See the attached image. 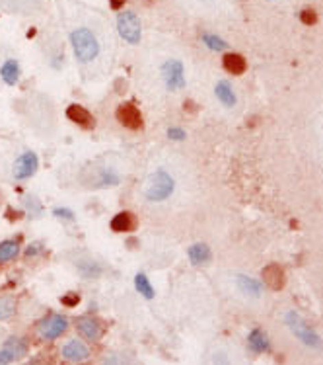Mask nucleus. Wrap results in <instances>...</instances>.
Returning a JSON list of instances; mask_svg holds the SVG:
<instances>
[{
    "label": "nucleus",
    "instance_id": "nucleus-1",
    "mask_svg": "<svg viewBox=\"0 0 323 365\" xmlns=\"http://www.w3.org/2000/svg\"><path fill=\"white\" fill-rule=\"evenodd\" d=\"M69 39H71L74 57L80 65H90L96 61V57L99 55V39L90 27L86 25L74 27Z\"/></svg>",
    "mask_w": 323,
    "mask_h": 365
},
{
    "label": "nucleus",
    "instance_id": "nucleus-2",
    "mask_svg": "<svg viewBox=\"0 0 323 365\" xmlns=\"http://www.w3.org/2000/svg\"><path fill=\"white\" fill-rule=\"evenodd\" d=\"M174 192H176V178L164 168L152 172L143 186L144 199L150 203H162L169 199Z\"/></svg>",
    "mask_w": 323,
    "mask_h": 365
},
{
    "label": "nucleus",
    "instance_id": "nucleus-3",
    "mask_svg": "<svg viewBox=\"0 0 323 365\" xmlns=\"http://www.w3.org/2000/svg\"><path fill=\"white\" fill-rule=\"evenodd\" d=\"M285 324H287V329L292 332V336H294L300 344H304V346L310 348V350L322 352L323 338L304 320L302 315H298V311H288V313H285Z\"/></svg>",
    "mask_w": 323,
    "mask_h": 365
},
{
    "label": "nucleus",
    "instance_id": "nucleus-4",
    "mask_svg": "<svg viewBox=\"0 0 323 365\" xmlns=\"http://www.w3.org/2000/svg\"><path fill=\"white\" fill-rule=\"evenodd\" d=\"M117 32L123 41L131 45H139L143 39V22L139 14L132 10H121L117 14Z\"/></svg>",
    "mask_w": 323,
    "mask_h": 365
},
{
    "label": "nucleus",
    "instance_id": "nucleus-5",
    "mask_svg": "<svg viewBox=\"0 0 323 365\" xmlns=\"http://www.w3.org/2000/svg\"><path fill=\"white\" fill-rule=\"evenodd\" d=\"M160 76L162 82L169 92H180L187 86V76H185V65L180 59H168L160 67Z\"/></svg>",
    "mask_w": 323,
    "mask_h": 365
},
{
    "label": "nucleus",
    "instance_id": "nucleus-6",
    "mask_svg": "<svg viewBox=\"0 0 323 365\" xmlns=\"http://www.w3.org/2000/svg\"><path fill=\"white\" fill-rule=\"evenodd\" d=\"M69 329V318L64 315H47L43 320H39L37 324V334L43 338V340H57L59 336H62Z\"/></svg>",
    "mask_w": 323,
    "mask_h": 365
},
{
    "label": "nucleus",
    "instance_id": "nucleus-7",
    "mask_svg": "<svg viewBox=\"0 0 323 365\" xmlns=\"http://www.w3.org/2000/svg\"><path fill=\"white\" fill-rule=\"evenodd\" d=\"M37 170H39V157H37L34 151H25V153H22L18 159L14 160L12 176L14 180H18V182H24V180L34 178Z\"/></svg>",
    "mask_w": 323,
    "mask_h": 365
},
{
    "label": "nucleus",
    "instance_id": "nucleus-8",
    "mask_svg": "<svg viewBox=\"0 0 323 365\" xmlns=\"http://www.w3.org/2000/svg\"><path fill=\"white\" fill-rule=\"evenodd\" d=\"M27 353V342L22 336H10L0 348V365H12Z\"/></svg>",
    "mask_w": 323,
    "mask_h": 365
},
{
    "label": "nucleus",
    "instance_id": "nucleus-9",
    "mask_svg": "<svg viewBox=\"0 0 323 365\" xmlns=\"http://www.w3.org/2000/svg\"><path fill=\"white\" fill-rule=\"evenodd\" d=\"M0 6L6 12L20 14V16H34L43 10L41 0H0Z\"/></svg>",
    "mask_w": 323,
    "mask_h": 365
},
{
    "label": "nucleus",
    "instance_id": "nucleus-10",
    "mask_svg": "<svg viewBox=\"0 0 323 365\" xmlns=\"http://www.w3.org/2000/svg\"><path fill=\"white\" fill-rule=\"evenodd\" d=\"M60 353H62V360H67L71 364H82L90 357V348L82 340L72 338V340H69L62 346Z\"/></svg>",
    "mask_w": 323,
    "mask_h": 365
},
{
    "label": "nucleus",
    "instance_id": "nucleus-11",
    "mask_svg": "<svg viewBox=\"0 0 323 365\" xmlns=\"http://www.w3.org/2000/svg\"><path fill=\"white\" fill-rule=\"evenodd\" d=\"M117 120L127 129H141L143 127V113L131 102H125L117 108Z\"/></svg>",
    "mask_w": 323,
    "mask_h": 365
},
{
    "label": "nucleus",
    "instance_id": "nucleus-12",
    "mask_svg": "<svg viewBox=\"0 0 323 365\" xmlns=\"http://www.w3.org/2000/svg\"><path fill=\"white\" fill-rule=\"evenodd\" d=\"M76 330L80 332V336L88 342H97L104 336V327L101 322L94 317H80L76 320Z\"/></svg>",
    "mask_w": 323,
    "mask_h": 365
},
{
    "label": "nucleus",
    "instance_id": "nucleus-13",
    "mask_svg": "<svg viewBox=\"0 0 323 365\" xmlns=\"http://www.w3.org/2000/svg\"><path fill=\"white\" fill-rule=\"evenodd\" d=\"M236 285H238L239 293L250 297V299H259L265 291L263 283L252 278V276H248V274H238L236 276Z\"/></svg>",
    "mask_w": 323,
    "mask_h": 365
},
{
    "label": "nucleus",
    "instance_id": "nucleus-14",
    "mask_svg": "<svg viewBox=\"0 0 323 365\" xmlns=\"http://www.w3.org/2000/svg\"><path fill=\"white\" fill-rule=\"evenodd\" d=\"M215 96L224 108H236V104H238V94H236L230 80H218L216 82Z\"/></svg>",
    "mask_w": 323,
    "mask_h": 365
},
{
    "label": "nucleus",
    "instance_id": "nucleus-15",
    "mask_svg": "<svg viewBox=\"0 0 323 365\" xmlns=\"http://www.w3.org/2000/svg\"><path fill=\"white\" fill-rule=\"evenodd\" d=\"M187 258H189L193 266L199 268V266H204V264H208L213 260V250H211L208 244L195 243L187 248Z\"/></svg>",
    "mask_w": 323,
    "mask_h": 365
},
{
    "label": "nucleus",
    "instance_id": "nucleus-16",
    "mask_svg": "<svg viewBox=\"0 0 323 365\" xmlns=\"http://www.w3.org/2000/svg\"><path fill=\"white\" fill-rule=\"evenodd\" d=\"M67 118L71 120L72 123H76V125H80V127H84V129H92L94 127V118H92V113L82 108L80 104H71L69 108H67Z\"/></svg>",
    "mask_w": 323,
    "mask_h": 365
},
{
    "label": "nucleus",
    "instance_id": "nucleus-17",
    "mask_svg": "<svg viewBox=\"0 0 323 365\" xmlns=\"http://www.w3.org/2000/svg\"><path fill=\"white\" fill-rule=\"evenodd\" d=\"M0 78L2 82L8 86H16L22 78V67L16 59H6L0 67Z\"/></svg>",
    "mask_w": 323,
    "mask_h": 365
},
{
    "label": "nucleus",
    "instance_id": "nucleus-18",
    "mask_svg": "<svg viewBox=\"0 0 323 365\" xmlns=\"http://www.w3.org/2000/svg\"><path fill=\"white\" fill-rule=\"evenodd\" d=\"M248 346L253 353H267L271 350V340L261 329H253L248 334Z\"/></svg>",
    "mask_w": 323,
    "mask_h": 365
},
{
    "label": "nucleus",
    "instance_id": "nucleus-19",
    "mask_svg": "<svg viewBox=\"0 0 323 365\" xmlns=\"http://www.w3.org/2000/svg\"><path fill=\"white\" fill-rule=\"evenodd\" d=\"M92 180L96 188H113L121 184V176L115 168H99L97 176H94Z\"/></svg>",
    "mask_w": 323,
    "mask_h": 365
},
{
    "label": "nucleus",
    "instance_id": "nucleus-20",
    "mask_svg": "<svg viewBox=\"0 0 323 365\" xmlns=\"http://www.w3.org/2000/svg\"><path fill=\"white\" fill-rule=\"evenodd\" d=\"M109 227L115 232H129L136 227V219L132 217L131 211H121L111 219Z\"/></svg>",
    "mask_w": 323,
    "mask_h": 365
},
{
    "label": "nucleus",
    "instance_id": "nucleus-21",
    "mask_svg": "<svg viewBox=\"0 0 323 365\" xmlns=\"http://www.w3.org/2000/svg\"><path fill=\"white\" fill-rule=\"evenodd\" d=\"M76 268L80 272V276H82V278H88V280H90V278H99L101 272H104L101 264L96 262V260H92V258H82V260H78V262H76Z\"/></svg>",
    "mask_w": 323,
    "mask_h": 365
},
{
    "label": "nucleus",
    "instance_id": "nucleus-22",
    "mask_svg": "<svg viewBox=\"0 0 323 365\" xmlns=\"http://www.w3.org/2000/svg\"><path fill=\"white\" fill-rule=\"evenodd\" d=\"M134 289L141 293L144 299H148V301H150V299H154V295H156L154 285L150 283L148 276L143 274V272H139V274L134 276Z\"/></svg>",
    "mask_w": 323,
    "mask_h": 365
},
{
    "label": "nucleus",
    "instance_id": "nucleus-23",
    "mask_svg": "<svg viewBox=\"0 0 323 365\" xmlns=\"http://www.w3.org/2000/svg\"><path fill=\"white\" fill-rule=\"evenodd\" d=\"M18 254H20V243L18 241L8 239V241L0 243V264L12 262L14 258H18Z\"/></svg>",
    "mask_w": 323,
    "mask_h": 365
},
{
    "label": "nucleus",
    "instance_id": "nucleus-24",
    "mask_svg": "<svg viewBox=\"0 0 323 365\" xmlns=\"http://www.w3.org/2000/svg\"><path fill=\"white\" fill-rule=\"evenodd\" d=\"M201 41L204 43V47L211 49L213 53H226L228 51V41L226 39H222L220 36H216V34H203L201 36Z\"/></svg>",
    "mask_w": 323,
    "mask_h": 365
},
{
    "label": "nucleus",
    "instance_id": "nucleus-25",
    "mask_svg": "<svg viewBox=\"0 0 323 365\" xmlns=\"http://www.w3.org/2000/svg\"><path fill=\"white\" fill-rule=\"evenodd\" d=\"M222 63H224V69H226L228 73L241 74L246 71V61H243V57L238 55V53H226Z\"/></svg>",
    "mask_w": 323,
    "mask_h": 365
},
{
    "label": "nucleus",
    "instance_id": "nucleus-26",
    "mask_svg": "<svg viewBox=\"0 0 323 365\" xmlns=\"http://www.w3.org/2000/svg\"><path fill=\"white\" fill-rule=\"evenodd\" d=\"M265 281H267V285L271 287V289H280L283 285H285V274H283V269L278 268V266H271V268H267L263 272Z\"/></svg>",
    "mask_w": 323,
    "mask_h": 365
},
{
    "label": "nucleus",
    "instance_id": "nucleus-27",
    "mask_svg": "<svg viewBox=\"0 0 323 365\" xmlns=\"http://www.w3.org/2000/svg\"><path fill=\"white\" fill-rule=\"evenodd\" d=\"M14 313H16V299L10 295H2L0 297V320L14 317Z\"/></svg>",
    "mask_w": 323,
    "mask_h": 365
},
{
    "label": "nucleus",
    "instance_id": "nucleus-28",
    "mask_svg": "<svg viewBox=\"0 0 323 365\" xmlns=\"http://www.w3.org/2000/svg\"><path fill=\"white\" fill-rule=\"evenodd\" d=\"M131 362H129V357L127 355H123V353H108L106 357H104V362H101V365H129Z\"/></svg>",
    "mask_w": 323,
    "mask_h": 365
},
{
    "label": "nucleus",
    "instance_id": "nucleus-29",
    "mask_svg": "<svg viewBox=\"0 0 323 365\" xmlns=\"http://www.w3.org/2000/svg\"><path fill=\"white\" fill-rule=\"evenodd\" d=\"M53 215H55L57 219L74 221V213H72V209H69V207H57V209H53Z\"/></svg>",
    "mask_w": 323,
    "mask_h": 365
},
{
    "label": "nucleus",
    "instance_id": "nucleus-30",
    "mask_svg": "<svg viewBox=\"0 0 323 365\" xmlns=\"http://www.w3.org/2000/svg\"><path fill=\"white\" fill-rule=\"evenodd\" d=\"M168 139H171V141H185V139H187V133H185V129H181V127H169Z\"/></svg>",
    "mask_w": 323,
    "mask_h": 365
},
{
    "label": "nucleus",
    "instance_id": "nucleus-31",
    "mask_svg": "<svg viewBox=\"0 0 323 365\" xmlns=\"http://www.w3.org/2000/svg\"><path fill=\"white\" fill-rule=\"evenodd\" d=\"M211 365H232V362H230L226 352H216L211 357Z\"/></svg>",
    "mask_w": 323,
    "mask_h": 365
},
{
    "label": "nucleus",
    "instance_id": "nucleus-32",
    "mask_svg": "<svg viewBox=\"0 0 323 365\" xmlns=\"http://www.w3.org/2000/svg\"><path fill=\"white\" fill-rule=\"evenodd\" d=\"M25 206H27V209H29V211H34V209H36V215H39V213L43 211L41 201H39L37 197H34V195H27V197H25Z\"/></svg>",
    "mask_w": 323,
    "mask_h": 365
},
{
    "label": "nucleus",
    "instance_id": "nucleus-33",
    "mask_svg": "<svg viewBox=\"0 0 323 365\" xmlns=\"http://www.w3.org/2000/svg\"><path fill=\"white\" fill-rule=\"evenodd\" d=\"M41 250H43V244H41V243H32L29 246H27V250H25V256H27V258H32V256L39 254Z\"/></svg>",
    "mask_w": 323,
    "mask_h": 365
},
{
    "label": "nucleus",
    "instance_id": "nucleus-34",
    "mask_svg": "<svg viewBox=\"0 0 323 365\" xmlns=\"http://www.w3.org/2000/svg\"><path fill=\"white\" fill-rule=\"evenodd\" d=\"M78 301H80V297H78L76 293H69V295H64V297H62V303L69 305V307H74Z\"/></svg>",
    "mask_w": 323,
    "mask_h": 365
},
{
    "label": "nucleus",
    "instance_id": "nucleus-35",
    "mask_svg": "<svg viewBox=\"0 0 323 365\" xmlns=\"http://www.w3.org/2000/svg\"><path fill=\"white\" fill-rule=\"evenodd\" d=\"M206 2H208V0H206Z\"/></svg>",
    "mask_w": 323,
    "mask_h": 365
}]
</instances>
